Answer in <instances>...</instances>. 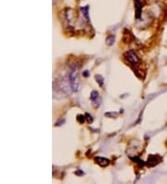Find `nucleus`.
I'll return each mask as SVG.
<instances>
[{"mask_svg":"<svg viewBox=\"0 0 167 184\" xmlns=\"http://www.w3.org/2000/svg\"><path fill=\"white\" fill-rule=\"evenodd\" d=\"M125 59L129 65L132 67L135 71L138 70V67L140 65V59L137 57V53L133 50H130L125 54Z\"/></svg>","mask_w":167,"mask_h":184,"instance_id":"obj_1","label":"nucleus"},{"mask_svg":"<svg viewBox=\"0 0 167 184\" xmlns=\"http://www.w3.org/2000/svg\"><path fill=\"white\" fill-rule=\"evenodd\" d=\"M70 82H71V89L74 91H77L78 89V75H77V71L76 69H73L70 73Z\"/></svg>","mask_w":167,"mask_h":184,"instance_id":"obj_2","label":"nucleus"},{"mask_svg":"<svg viewBox=\"0 0 167 184\" xmlns=\"http://www.w3.org/2000/svg\"><path fill=\"white\" fill-rule=\"evenodd\" d=\"M96 161L98 162V164L101 167H106V166H108L109 163H110V161L108 159H106V158H102V157H97L96 158Z\"/></svg>","mask_w":167,"mask_h":184,"instance_id":"obj_3","label":"nucleus"},{"mask_svg":"<svg viewBox=\"0 0 167 184\" xmlns=\"http://www.w3.org/2000/svg\"><path fill=\"white\" fill-rule=\"evenodd\" d=\"M158 163H159V161H158V157L156 155L150 156V158H149V166L154 167V166H156Z\"/></svg>","mask_w":167,"mask_h":184,"instance_id":"obj_4","label":"nucleus"},{"mask_svg":"<svg viewBox=\"0 0 167 184\" xmlns=\"http://www.w3.org/2000/svg\"><path fill=\"white\" fill-rule=\"evenodd\" d=\"M135 4H136V10H137V17L139 18L141 13V8H142V3L140 2V0H135Z\"/></svg>","mask_w":167,"mask_h":184,"instance_id":"obj_5","label":"nucleus"}]
</instances>
